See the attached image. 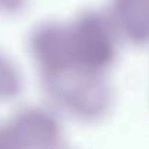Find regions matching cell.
<instances>
[{
  "label": "cell",
  "mask_w": 149,
  "mask_h": 149,
  "mask_svg": "<svg viewBox=\"0 0 149 149\" xmlns=\"http://www.w3.org/2000/svg\"><path fill=\"white\" fill-rule=\"evenodd\" d=\"M44 79L54 101L78 118L97 120L111 105V89L101 73L69 67Z\"/></svg>",
  "instance_id": "cell-1"
},
{
  "label": "cell",
  "mask_w": 149,
  "mask_h": 149,
  "mask_svg": "<svg viewBox=\"0 0 149 149\" xmlns=\"http://www.w3.org/2000/svg\"><path fill=\"white\" fill-rule=\"evenodd\" d=\"M74 67L104 73L117 53V31L108 16L89 12L69 26Z\"/></svg>",
  "instance_id": "cell-2"
},
{
  "label": "cell",
  "mask_w": 149,
  "mask_h": 149,
  "mask_svg": "<svg viewBox=\"0 0 149 149\" xmlns=\"http://www.w3.org/2000/svg\"><path fill=\"white\" fill-rule=\"evenodd\" d=\"M108 18L117 34L132 44L149 42V0H111Z\"/></svg>",
  "instance_id": "cell-3"
},
{
  "label": "cell",
  "mask_w": 149,
  "mask_h": 149,
  "mask_svg": "<svg viewBox=\"0 0 149 149\" xmlns=\"http://www.w3.org/2000/svg\"><path fill=\"white\" fill-rule=\"evenodd\" d=\"M26 118L31 127H28L24 116L21 114L12 124H9L8 129H5L3 136L5 139H15L19 140L21 145H26L29 140V145H48L50 140H54L56 136H58V127L53 121V118L38 110H31L26 111Z\"/></svg>",
  "instance_id": "cell-4"
},
{
  "label": "cell",
  "mask_w": 149,
  "mask_h": 149,
  "mask_svg": "<svg viewBox=\"0 0 149 149\" xmlns=\"http://www.w3.org/2000/svg\"><path fill=\"white\" fill-rule=\"evenodd\" d=\"M19 78L13 66L3 57H0V98H12L18 94Z\"/></svg>",
  "instance_id": "cell-5"
}]
</instances>
